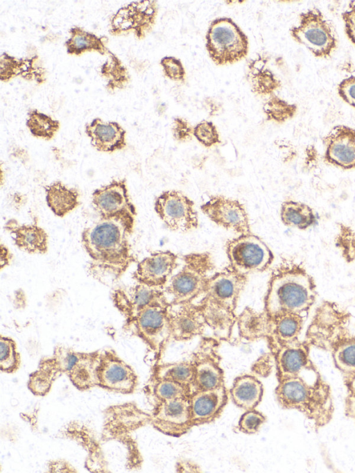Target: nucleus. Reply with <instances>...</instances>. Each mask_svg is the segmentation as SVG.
<instances>
[{
  "instance_id": "bb28decb",
  "label": "nucleus",
  "mask_w": 355,
  "mask_h": 473,
  "mask_svg": "<svg viewBox=\"0 0 355 473\" xmlns=\"http://www.w3.org/2000/svg\"><path fill=\"white\" fill-rule=\"evenodd\" d=\"M4 228L12 237L15 246L30 254H44L48 250V234L37 224H20L14 218L9 219Z\"/></svg>"
},
{
  "instance_id": "412c9836",
  "label": "nucleus",
  "mask_w": 355,
  "mask_h": 473,
  "mask_svg": "<svg viewBox=\"0 0 355 473\" xmlns=\"http://www.w3.org/2000/svg\"><path fill=\"white\" fill-rule=\"evenodd\" d=\"M322 142L324 162L345 170L355 169V129L336 126L322 138Z\"/></svg>"
},
{
  "instance_id": "ddd939ff",
  "label": "nucleus",
  "mask_w": 355,
  "mask_h": 473,
  "mask_svg": "<svg viewBox=\"0 0 355 473\" xmlns=\"http://www.w3.org/2000/svg\"><path fill=\"white\" fill-rule=\"evenodd\" d=\"M157 11L155 1L131 2L111 17L109 33L120 36L132 32L137 39H144L153 28Z\"/></svg>"
},
{
  "instance_id": "c03bdc74",
  "label": "nucleus",
  "mask_w": 355,
  "mask_h": 473,
  "mask_svg": "<svg viewBox=\"0 0 355 473\" xmlns=\"http://www.w3.org/2000/svg\"><path fill=\"white\" fill-rule=\"evenodd\" d=\"M347 388L345 412L347 416L355 420V372L344 375Z\"/></svg>"
},
{
  "instance_id": "2eb2a0df",
  "label": "nucleus",
  "mask_w": 355,
  "mask_h": 473,
  "mask_svg": "<svg viewBox=\"0 0 355 473\" xmlns=\"http://www.w3.org/2000/svg\"><path fill=\"white\" fill-rule=\"evenodd\" d=\"M155 210L166 226L173 231L189 232L198 226L194 203L182 192L171 190L158 196Z\"/></svg>"
},
{
  "instance_id": "9d476101",
  "label": "nucleus",
  "mask_w": 355,
  "mask_h": 473,
  "mask_svg": "<svg viewBox=\"0 0 355 473\" xmlns=\"http://www.w3.org/2000/svg\"><path fill=\"white\" fill-rule=\"evenodd\" d=\"M225 251L230 261L229 267L245 276L266 270L274 259L269 247L251 232L228 240L225 243Z\"/></svg>"
},
{
  "instance_id": "b1692460",
  "label": "nucleus",
  "mask_w": 355,
  "mask_h": 473,
  "mask_svg": "<svg viewBox=\"0 0 355 473\" xmlns=\"http://www.w3.org/2000/svg\"><path fill=\"white\" fill-rule=\"evenodd\" d=\"M178 266V256L171 251L152 253L137 264L133 278L138 283L164 287Z\"/></svg>"
},
{
  "instance_id": "09e8293b",
  "label": "nucleus",
  "mask_w": 355,
  "mask_h": 473,
  "mask_svg": "<svg viewBox=\"0 0 355 473\" xmlns=\"http://www.w3.org/2000/svg\"><path fill=\"white\" fill-rule=\"evenodd\" d=\"M176 469L180 472H201L200 467L195 463L188 461H180L177 463Z\"/></svg>"
},
{
  "instance_id": "0eeeda50",
  "label": "nucleus",
  "mask_w": 355,
  "mask_h": 473,
  "mask_svg": "<svg viewBox=\"0 0 355 473\" xmlns=\"http://www.w3.org/2000/svg\"><path fill=\"white\" fill-rule=\"evenodd\" d=\"M206 47L217 65L236 62L248 51V40L239 26L228 17L211 22L206 35Z\"/></svg>"
},
{
  "instance_id": "7ed1b4c3",
  "label": "nucleus",
  "mask_w": 355,
  "mask_h": 473,
  "mask_svg": "<svg viewBox=\"0 0 355 473\" xmlns=\"http://www.w3.org/2000/svg\"><path fill=\"white\" fill-rule=\"evenodd\" d=\"M316 295L315 281L305 268L286 261L272 273L264 298V311L270 317L285 312L305 317Z\"/></svg>"
},
{
  "instance_id": "de8ad7c7",
  "label": "nucleus",
  "mask_w": 355,
  "mask_h": 473,
  "mask_svg": "<svg viewBox=\"0 0 355 473\" xmlns=\"http://www.w3.org/2000/svg\"><path fill=\"white\" fill-rule=\"evenodd\" d=\"M193 129L182 119L177 118L174 120L173 128V135L176 139L185 141L191 137Z\"/></svg>"
},
{
  "instance_id": "72a5a7b5",
  "label": "nucleus",
  "mask_w": 355,
  "mask_h": 473,
  "mask_svg": "<svg viewBox=\"0 0 355 473\" xmlns=\"http://www.w3.org/2000/svg\"><path fill=\"white\" fill-rule=\"evenodd\" d=\"M151 379H164L179 383L193 392V368L190 361L157 363L153 369Z\"/></svg>"
},
{
  "instance_id": "4468645a",
  "label": "nucleus",
  "mask_w": 355,
  "mask_h": 473,
  "mask_svg": "<svg viewBox=\"0 0 355 473\" xmlns=\"http://www.w3.org/2000/svg\"><path fill=\"white\" fill-rule=\"evenodd\" d=\"M219 347L216 338L203 337L193 353L191 361L193 368V392L225 385Z\"/></svg>"
},
{
  "instance_id": "cd10ccee",
  "label": "nucleus",
  "mask_w": 355,
  "mask_h": 473,
  "mask_svg": "<svg viewBox=\"0 0 355 473\" xmlns=\"http://www.w3.org/2000/svg\"><path fill=\"white\" fill-rule=\"evenodd\" d=\"M230 394L238 407L245 411L254 409L262 399L263 386L254 376L243 375L234 380Z\"/></svg>"
},
{
  "instance_id": "473e14b6",
  "label": "nucleus",
  "mask_w": 355,
  "mask_h": 473,
  "mask_svg": "<svg viewBox=\"0 0 355 473\" xmlns=\"http://www.w3.org/2000/svg\"><path fill=\"white\" fill-rule=\"evenodd\" d=\"M280 217L286 226L303 230L315 225L318 222L317 216L309 205L291 200L282 203Z\"/></svg>"
},
{
  "instance_id": "c85d7f7f",
  "label": "nucleus",
  "mask_w": 355,
  "mask_h": 473,
  "mask_svg": "<svg viewBox=\"0 0 355 473\" xmlns=\"http://www.w3.org/2000/svg\"><path fill=\"white\" fill-rule=\"evenodd\" d=\"M236 324L239 336L249 341L268 339L271 332V318L263 310L258 312L246 307L237 316Z\"/></svg>"
},
{
  "instance_id": "f8f14e48",
  "label": "nucleus",
  "mask_w": 355,
  "mask_h": 473,
  "mask_svg": "<svg viewBox=\"0 0 355 473\" xmlns=\"http://www.w3.org/2000/svg\"><path fill=\"white\" fill-rule=\"evenodd\" d=\"M80 353L63 345L55 347L52 355L42 359L36 370L30 375L28 388L31 393L39 396L49 393L59 377L71 375Z\"/></svg>"
},
{
  "instance_id": "8fccbe9b",
  "label": "nucleus",
  "mask_w": 355,
  "mask_h": 473,
  "mask_svg": "<svg viewBox=\"0 0 355 473\" xmlns=\"http://www.w3.org/2000/svg\"><path fill=\"white\" fill-rule=\"evenodd\" d=\"M10 254L7 248L4 247L3 244L1 246V269L6 266L10 261Z\"/></svg>"
},
{
  "instance_id": "a211bd4d",
  "label": "nucleus",
  "mask_w": 355,
  "mask_h": 473,
  "mask_svg": "<svg viewBox=\"0 0 355 473\" xmlns=\"http://www.w3.org/2000/svg\"><path fill=\"white\" fill-rule=\"evenodd\" d=\"M92 202L100 218L125 216L135 218L137 215L125 179L114 180L95 189L92 195Z\"/></svg>"
},
{
  "instance_id": "79ce46f5",
  "label": "nucleus",
  "mask_w": 355,
  "mask_h": 473,
  "mask_svg": "<svg viewBox=\"0 0 355 473\" xmlns=\"http://www.w3.org/2000/svg\"><path fill=\"white\" fill-rule=\"evenodd\" d=\"M336 246L342 250L343 256L348 260L355 259V232L340 224V233L336 238Z\"/></svg>"
},
{
  "instance_id": "6ab92c4d",
  "label": "nucleus",
  "mask_w": 355,
  "mask_h": 473,
  "mask_svg": "<svg viewBox=\"0 0 355 473\" xmlns=\"http://www.w3.org/2000/svg\"><path fill=\"white\" fill-rule=\"evenodd\" d=\"M164 287L152 286L138 283L128 289H118L112 293V301L125 320L129 319L143 309L153 304L170 305Z\"/></svg>"
},
{
  "instance_id": "9b49d317",
  "label": "nucleus",
  "mask_w": 355,
  "mask_h": 473,
  "mask_svg": "<svg viewBox=\"0 0 355 473\" xmlns=\"http://www.w3.org/2000/svg\"><path fill=\"white\" fill-rule=\"evenodd\" d=\"M270 350L275 360L278 381L295 377L307 381L306 375L313 383L321 378L311 359L310 345L305 340L301 341L298 338L277 345Z\"/></svg>"
},
{
  "instance_id": "f03ea898",
  "label": "nucleus",
  "mask_w": 355,
  "mask_h": 473,
  "mask_svg": "<svg viewBox=\"0 0 355 473\" xmlns=\"http://www.w3.org/2000/svg\"><path fill=\"white\" fill-rule=\"evenodd\" d=\"M305 341L329 352L343 375L355 372V308L323 301L307 328Z\"/></svg>"
},
{
  "instance_id": "a878e982",
  "label": "nucleus",
  "mask_w": 355,
  "mask_h": 473,
  "mask_svg": "<svg viewBox=\"0 0 355 473\" xmlns=\"http://www.w3.org/2000/svg\"><path fill=\"white\" fill-rule=\"evenodd\" d=\"M38 55L17 58L7 53L0 57V79L8 82L16 76L42 85L46 82V69L40 64Z\"/></svg>"
},
{
  "instance_id": "4be33fe9",
  "label": "nucleus",
  "mask_w": 355,
  "mask_h": 473,
  "mask_svg": "<svg viewBox=\"0 0 355 473\" xmlns=\"http://www.w3.org/2000/svg\"><path fill=\"white\" fill-rule=\"evenodd\" d=\"M168 312L173 340L188 341L204 334L207 324L198 305L192 302L171 304Z\"/></svg>"
},
{
  "instance_id": "f257e3e1",
  "label": "nucleus",
  "mask_w": 355,
  "mask_h": 473,
  "mask_svg": "<svg viewBox=\"0 0 355 473\" xmlns=\"http://www.w3.org/2000/svg\"><path fill=\"white\" fill-rule=\"evenodd\" d=\"M135 218L125 216L100 218L81 234L84 249L90 257L89 274L98 281H117L136 261L129 238Z\"/></svg>"
},
{
  "instance_id": "1a4fd4ad",
  "label": "nucleus",
  "mask_w": 355,
  "mask_h": 473,
  "mask_svg": "<svg viewBox=\"0 0 355 473\" xmlns=\"http://www.w3.org/2000/svg\"><path fill=\"white\" fill-rule=\"evenodd\" d=\"M290 33L317 58H329L337 47L334 26L318 8L301 13L299 25L292 27Z\"/></svg>"
},
{
  "instance_id": "dca6fc26",
  "label": "nucleus",
  "mask_w": 355,
  "mask_h": 473,
  "mask_svg": "<svg viewBox=\"0 0 355 473\" xmlns=\"http://www.w3.org/2000/svg\"><path fill=\"white\" fill-rule=\"evenodd\" d=\"M96 376L97 386L110 392L131 394L138 386L135 371L112 349L101 350Z\"/></svg>"
},
{
  "instance_id": "aec40b11",
  "label": "nucleus",
  "mask_w": 355,
  "mask_h": 473,
  "mask_svg": "<svg viewBox=\"0 0 355 473\" xmlns=\"http://www.w3.org/2000/svg\"><path fill=\"white\" fill-rule=\"evenodd\" d=\"M202 212L213 222L241 234L250 233L249 218L244 205L237 200L212 196L200 206Z\"/></svg>"
},
{
  "instance_id": "c756f323",
  "label": "nucleus",
  "mask_w": 355,
  "mask_h": 473,
  "mask_svg": "<svg viewBox=\"0 0 355 473\" xmlns=\"http://www.w3.org/2000/svg\"><path fill=\"white\" fill-rule=\"evenodd\" d=\"M304 318L301 315L288 312L270 317L271 332L267 339L269 347L298 339Z\"/></svg>"
},
{
  "instance_id": "393cba45",
  "label": "nucleus",
  "mask_w": 355,
  "mask_h": 473,
  "mask_svg": "<svg viewBox=\"0 0 355 473\" xmlns=\"http://www.w3.org/2000/svg\"><path fill=\"white\" fill-rule=\"evenodd\" d=\"M85 133L90 138L91 144L101 152L113 153L126 146V132L116 121L95 118L85 125Z\"/></svg>"
},
{
  "instance_id": "6e6552de",
  "label": "nucleus",
  "mask_w": 355,
  "mask_h": 473,
  "mask_svg": "<svg viewBox=\"0 0 355 473\" xmlns=\"http://www.w3.org/2000/svg\"><path fill=\"white\" fill-rule=\"evenodd\" d=\"M170 305H150L125 320L124 329L140 338L157 361L172 338L168 312Z\"/></svg>"
},
{
  "instance_id": "2f4dec72",
  "label": "nucleus",
  "mask_w": 355,
  "mask_h": 473,
  "mask_svg": "<svg viewBox=\"0 0 355 473\" xmlns=\"http://www.w3.org/2000/svg\"><path fill=\"white\" fill-rule=\"evenodd\" d=\"M44 189L47 205L57 216L64 217L80 204L78 191L60 181L45 186Z\"/></svg>"
},
{
  "instance_id": "a19ab883",
  "label": "nucleus",
  "mask_w": 355,
  "mask_h": 473,
  "mask_svg": "<svg viewBox=\"0 0 355 473\" xmlns=\"http://www.w3.org/2000/svg\"><path fill=\"white\" fill-rule=\"evenodd\" d=\"M265 421L266 417L261 412L255 409L248 410L241 416L237 427L243 433L252 434L259 431Z\"/></svg>"
},
{
  "instance_id": "423d86ee",
  "label": "nucleus",
  "mask_w": 355,
  "mask_h": 473,
  "mask_svg": "<svg viewBox=\"0 0 355 473\" xmlns=\"http://www.w3.org/2000/svg\"><path fill=\"white\" fill-rule=\"evenodd\" d=\"M183 261L181 270L165 287V291L172 297L171 304L192 302L203 294L209 279V273L214 268L212 257L207 252L184 255Z\"/></svg>"
},
{
  "instance_id": "a18cd8bd",
  "label": "nucleus",
  "mask_w": 355,
  "mask_h": 473,
  "mask_svg": "<svg viewBox=\"0 0 355 473\" xmlns=\"http://www.w3.org/2000/svg\"><path fill=\"white\" fill-rule=\"evenodd\" d=\"M338 93L341 98L355 108V76L344 78L338 85Z\"/></svg>"
},
{
  "instance_id": "f704fd0d",
  "label": "nucleus",
  "mask_w": 355,
  "mask_h": 473,
  "mask_svg": "<svg viewBox=\"0 0 355 473\" xmlns=\"http://www.w3.org/2000/svg\"><path fill=\"white\" fill-rule=\"evenodd\" d=\"M265 66L264 59L261 61L254 60L250 64L248 74L252 90L259 94H268L281 86V83L273 74L268 69H263Z\"/></svg>"
},
{
  "instance_id": "e433bc0d",
  "label": "nucleus",
  "mask_w": 355,
  "mask_h": 473,
  "mask_svg": "<svg viewBox=\"0 0 355 473\" xmlns=\"http://www.w3.org/2000/svg\"><path fill=\"white\" fill-rule=\"evenodd\" d=\"M151 390L157 402L189 397L191 390L179 383L164 380L151 379Z\"/></svg>"
},
{
  "instance_id": "5701e85b",
  "label": "nucleus",
  "mask_w": 355,
  "mask_h": 473,
  "mask_svg": "<svg viewBox=\"0 0 355 473\" xmlns=\"http://www.w3.org/2000/svg\"><path fill=\"white\" fill-rule=\"evenodd\" d=\"M189 400L193 425L198 426L211 422L220 416L227 403L228 392L225 385L196 390Z\"/></svg>"
},
{
  "instance_id": "ea45409f",
  "label": "nucleus",
  "mask_w": 355,
  "mask_h": 473,
  "mask_svg": "<svg viewBox=\"0 0 355 473\" xmlns=\"http://www.w3.org/2000/svg\"><path fill=\"white\" fill-rule=\"evenodd\" d=\"M193 134L206 147L220 143L216 128L211 121H203L197 124L193 128Z\"/></svg>"
},
{
  "instance_id": "7c9ffc66",
  "label": "nucleus",
  "mask_w": 355,
  "mask_h": 473,
  "mask_svg": "<svg viewBox=\"0 0 355 473\" xmlns=\"http://www.w3.org/2000/svg\"><path fill=\"white\" fill-rule=\"evenodd\" d=\"M69 32L70 37L64 43L68 54L80 55L92 51L101 55L110 53L106 46V37H98L78 26L71 27Z\"/></svg>"
},
{
  "instance_id": "37998d69",
  "label": "nucleus",
  "mask_w": 355,
  "mask_h": 473,
  "mask_svg": "<svg viewBox=\"0 0 355 473\" xmlns=\"http://www.w3.org/2000/svg\"><path fill=\"white\" fill-rule=\"evenodd\" d=\"M160 64L163 67L164 75L173 80H185V71L180 60L172 56L163 58Z\"/></svg>"
},
{
  "instance_id": "58836bf2",
  "label": "nucleus",
  "mask_w": 355,
  "mask_h": 473,
  "mask_svg": "<svg viewBox=\"0 0 355 473\" xmlns=\"http://www.w3.org/2000/svg\"><path fill=\"white\" fill-rule=\"evenodd\" d=\"M263 111L268 120L282 123L295 116L297 106L276 96H272L264 104Z\"/></svg>"
},
{
  "instance_id": "c9c22d12",
  "label": "nucleus",
  "mask_w": 355,
  "mask_h": 473,
  "mask_svg": "<svg viewBox=\"0 0 355 473\" xmlns=\"http://www.w3.org/2000/svg\"><path fill=\"white\" fill-rule=\"evenodd\" d=\"M26 126L31 135L45 140L52 139L60 129V121L36 109L28 112Z\"/></svg>"
},
{
  "instance_id": "20e7f679",
  "label": "nucleus",
  "mask_w": 355,
  "mask_h": 473,
  "mask_svg": "<svg viewBox=\"0 0 355 473\" xmlns=\"http://www.w3.org/2000/svg\"><path fill=\"white\" fill-rule=\"evenodd\" d=\"M247 281V276L234 272L230 267L208 280L204 297L198 305L207 325L212 330L214 338L219 341H231L237 320L235 311Z\"/></svg>"
},
{
  "instance_id": "4c0bfd02",
  "label": "nucleus",
  "mask_w": 355,
  "mask_h": 473,
  "mask_svg": "<svg viewBox=\"0 0 355 473\" xmlns=\"http://www.w3.org/2000/svg\"><path fill=\"white\" fill-rule=\"evenodd\" d=\"M21 366V356L17 351L15 341L8 336L0 337V370L12 374L17 372Z\"/></svg>"
},
{
  "instance_id": "39448f33",
  "label": "nucleus",
  "mask_w": 355,
  "mask_h": 473,
  "mask_svg": "<svg viewBox=\"0 0 355 473\" xmlns=\"http://www.w3.org/2000/svg\"><path fill=\"white\" fill-rule=\"evenodd\" d=\"M275 395L282 408L303 413L317 429L332 419L334 408L331 392L322 377L313 383L300 377L278 381Z\"/></svg>"
},
{
  "instance_id": "f3484780",
  "label": "nucleus",
  "mask_w": 355,
  "mask_h": 473,
  "mask_svg": "<svg viewBox=\"0 0 355 473\" xmlns=\"http://www.w3.org/2000/svg\"><path fill=\"white\" fill-rule=\"evenodd\" d=\"M150 424L169 436L180 437L187 433L193 427L189 397L157 402Z\"/></svg>"
},
{
  "instance_id": "49530a36",
  "label": "nucleus",
  "mask_w": 355,
  "mask_h": 473,
  "mask_svg": "<svg viewBox=\"0 0 355 473\" xmlns=\"http://www.w3.org/2000/svg\"><path fill=\"white\" fill-rule=\"evenodd\" d=\"M345 32L348 38L355 45V1L349 3V8L342 13Z\"/></svg>"
}]
</instances>
